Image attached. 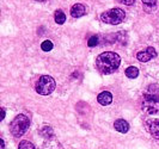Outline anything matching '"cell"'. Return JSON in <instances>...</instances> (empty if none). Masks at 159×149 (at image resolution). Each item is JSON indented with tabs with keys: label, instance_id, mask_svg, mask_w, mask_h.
Segmentation results:
<instances>
[{
	"label": "cell",
	"instance_id": "7",
	"mask_svg": "<svg viewBox=\"0 0 159 149\" xmlns=\"http://www.w3.org/2000/svg\"><path fill=\"white\" fill-rule=\"evenodd\" d=\"M147 129L154 138L159 140V119H150L147 121Z\"/></svg>",
	"mask_w": 159,
	"mask_h": 149
},
{
	"label": "cell",
	"instance_id": "10",
	"mask_svg": "<svg viewBox=\"0 0 159 149\" xmlns=\"http://www.w3.org/2000/svg\"><path fill=\"white\" fill-rule=\"evenodd\" d=\"M114 128H115V130L119 131V133L126 134V133H128V130H129V124H128L127 121H125V119H117V121H115V123H114Z\"/></svg>",
	"mask_w": 159,
	"mask_h": 149
},
{
	"label": "cell",
	"instance_id": "2",
	"mask_svg": "<svg viewBox=\"0 0 159 149\" xmlns=\"http://www.w3.org/2000/svg\"><path fill=\"white\" fill-rule=\"evenodd\" d=\"M143 110L148 115L159 111V85L153 84L147 87L143 98Z\"/></svg>",
	"mask_w": 159,
	"mask_h": 149
},
{
	"label": "cell",
	"instance_id": "15",
	"mask_svg": "<svg viewBox=\"0 0 159 149\" xmlns=\"http://www.w3.org/2000/svg\"><path fill=\"white\" fill-rule=\"evenodd\" d=\"M18 149H35V146L29 141H22L19 143Z\"/></svg>",
	"mask_w": 159,
	"mask_h": 149
},
{
	"label": "cell",
	"instance_id": "18",
	"mask_svg": "<svg viewBox=\"0 0 159 149\" xmlns=\"http://www.w3.org/2000/svg\"><path fill=\"white\" fill-rule=\"evenodd\" d=\"M119 1L122 2V4H125V5H128V6H132L135 2V0H119Z\"/></svg>",
	"mask_w": 159,
	"mask_h": 149
},
{
	"label": "cell",
	"instance_id": "19",
	"mask_svg": "<svg viewBox=\"0 0 159 149\" xmlns=\"http://www.w3.org/2000/svg\"><path fill=\"white\" fill-rule=\"evenodd\" d=\"M4 147H5L4 140H2V138H0V149H4Z\"/></svg>",
	"mask_w": 159,
	"mask_h": 149
},
{
	"label": "cell",
	"instance_id": "20",
	"mask_svg": "<svg viewBox=\"0 0 159 149\" xmlns=\"http://www.w3.org/2000/svg\"><path fill=\"white\" fill-rule=\"evenodd\" d=\"M5 118V109H1V121Z\"/></svg>",
	"mask_w": 159,
	"mask_h": 149
},
{
	"label": "cell",
	"instance_id": "9",
	"mask_svg": "<svg viewBox=\"0 0 159 149\" xmlns=\"http://www.w3.org/2000/svg\"><path fill=\"white\" fill-rule=\"evenodd\" d=\"M97 100L98 103L101 104V105H103V106H107V105H109V104H111L112 102V94L110 92H108V91H104L102 93L98 94V97H97Z\"/></svg>",
	"mask_w": 159,
	"mask_h": 149
},
{
	"label": "cell",
	"instance_id": "11",
	"mask_svg": "<svg viewBox=\"0 0 159 149\" xmlns=\"http://www.w3.org/2000/svg\"><path fill=\"white\" fill-rule=\"evenodd\" d=\"M143 4L147 12H152L157 7V0H143Z\"/></svg>",
	"mask_w": 159,
	"mask_h": 149
},
{
	"label": "cell",
	"instance_id": "13",
	"mask_svg": "<svg viewBox=\"0 0 159 149\" xmlns=\"http://www.w3.org/2000/svg\"><path fill=\"white\" fill-rule=\"evenodd\" d=\"M54 19H55V23L56 24H64L65 20H66V15L64 13L62 10H57L55 12V16H54Z\"/></svg>",
	"mask_w": 159,
	"mask_h": 149
},
{
	"label": "cell",
	"instance_id": "5",
	"mask_svg": "<svg viewBox=\"0 0 159 149\" xmlns=\"http://www.w3.org/2000/svg\"><path fill=\"white\" fill-rule=\"evenodd\" d=\"M55 80L49 75H42L36 82V92L41 95H48L55 90Z\"/></svg>",
	"mask_w": 159,
	"mask_h": 149
},
{
	"label": "cell",
	"instance_id": "16",
	"mask_svg": "<svg viewBox=\"0 0 159 149\" xmlns=\"http://www.w3.org/2000/svg\"><path fill=\"white\" fill-rule=\"evenodd\" d=\"M41 48L43 51H50L53 49V43L50 41H44L42 44H41Z\"/></svg>",
	"mask_w": 159,
	"mask_h": 149
},
{
	"label": "cell",
	"instance_id": "8",
	"mask_svg": "<svg viewBox=\"0 0 159 149\" xmlns=\"http://www.w3.org/2000/svg\"><path fill=\"white\" fill-rule=\"evenodd\" d=\"M86 13V7L83 4H75L71 8V15L73 18H80Z\"/></svg>",
	"mask_w": 159,
	"mask_h": 149
},
{
	"label": "cell",
	"instance_id": "14",
	"mask_svg": "<svg viewBox=\"0 0 159 149\" xmlns=\"http://www.w3.org/2000/svg\"><path fill=\"white\" fill-rule=\"evenodd\" d=\"M41 135L43 136V137H52L53 135H54V131H53V129L50 128V126L48 125H44L42 129H41Z\"/></svg>",
	"mask_w": 159,
	"mask_h": 149
},
{
	"label": "cell",
	"instance_id": "6",
	"mask_svg": "<svg viewBox=\"0 0 159 149\" xmlns=\"http://www.w3.org/2000/svg\"><path fill=\"white\" fill-rule=\"evenodd\" d=\"M157 56V51L153 47L146 48L145 50H141L136 54V59L140 61V62H148L150 60L154 59Z\"/></svg>",
	"mask_w": 159,
	"mask_h": 149
},
{
	"label": "cell",
	"instance_id": "4",
	"mask_svg": "<svg viewBox=\"0 0 159 149\" xmlns=\"http://www.w3.org/2000/svg\"><path fill=\"white\" fill-rule=\"evenodd\" d=\"M125 18H126V13L121 8H111L101 15L102 22L105 24H110V25L121 24L125 20Z\"/></svg>",
	"mask_w": 159,
	"mask_h": 149
},
{
	"label": "cell",
	"instance_id": "3",
	"mask_svg": "<svg viewBox=\"0 0 159 149\" xmlns=\"http://www.w3.org/2000/svg\"><path fill=\"white\" fill-rule=\"evenodd\" d=\"M30 126V119L25 115H18L15 117V119L10 124V131L13 136L20 137L28 131Z\"/></svg>",
	"mask_w": 159,
	"mask_h": 149
},
{
	"label": "cell",
	"instance_id": "12",
	"mask_svg": "<svg viewBox=\"0 0 159 149\" xmlns=\"http://www.w3.org/2000/svg\"><path fill=\"white\" fill-rule=\"evenodd\" d=\"M126 75H127V78L129 79H135L138 78V75H139V69L134 67V66H130V67H128L127 69H126Z\"/></svg>",
	"mask_w": 159,
	"mask_h": 149
},
{
	"label": "cell",
	"instance_id": "1",
	"mask_svg": "<svg viewBox=\"0 0 159 149\" xmlns=\"http://www.w3.org/2000/svg\"><path fill=\"white\" fill-rule=\"evenodd\" d=\"M121 63V57L114 51H105L97 56L96 59V68L102 74H111L117 71Z\"/></svg>",
	"mask_w": 159,
	"mask_h": 149
},
{
	"label": "cell",
	"instance_id": "21",
	"mask_svg": "<svg viewBox=\"0 0 159 149\" xmlns=\"http://www.w3.org/2000/svg\"><path fill=\"white\" fill-rule=\"evenodd\" d=\"M36 1H47V0H36Z\"/></svg>",
	"mask_w": 159,
	"mask_h": 149
},
{
	"label": "cell",
	"instance_id": "17",
	"mask_svg": "<svg viewBox=\"0 0 159 149\" xmlns=\"http://www.w3.org/2000/svg\"><path fill=\"white\" fill-rule=\"evenodd\" d=\"M98 36H92V37H90V39L88 41V46L89 47H96L97 44H98Z\"/></svg>",
	"mask_w": 159,
	"mask_h": 149
}]
</instances>
